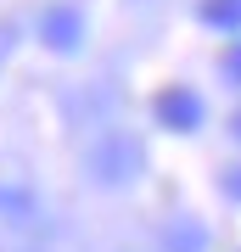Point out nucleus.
<instances>
[{
    "mask_svg": "<svg viewBox=\"0 0 241 252\" xmlns=\"http://www.w3.org/2000/svg\"><path fill=\"white\" fill-rule=\"evenodd\" d=\"M157 124H163V129H179V135L197 129V124H202V95L185 90V84L163 90V95H157Z\"/></svg>",
    "mask_w": 241,
    "mask_h": 252,
    "instance_id": "2",
    "label": "nucleus"
},
{
    "mask_svg": "<svg viewBox=\"0 0 241 252\" xmlns=\"http://www.w3.org/2000/svg\"><path fill=\"white\" fill-rule=\"evenodd\" d=\"M230 129H236V140H241V112H236V124H230Z\"/></svg>",
    "mask_w": 241,
    "mask_h": 252,
    "instance_id": "8",
    "label": "nucleus"
},
{
    "mask_svg": "<svg viewBox=\"0 0 241 252\" xmlns=\"http://www.w3.org/2000/svg\"><path fill=\"white\" fill-rule=\"evenodd\" d=\"M79 34H84V23H79V11L73 6H51L39 17V39L51 51H79Z\"/></svg>",
    "mask_w": 241,
    "mask_h": 252,
    "instance_id": "3",
    "label": "nucleus"
},
{
    "mask_svg": "<svg viewBox=\"0 0 241 252\" xmlns=\"http://www.w3.org/2000/svg\"><path fill=\"white\" fill-rule=\"evenodd\" d=\"M224 196H236V202H241V162H236L230 174H224Z\"/></svg>",
    "mask_w": 241,
    "mask_h": 252,
    "instance_id": "7",
    "label": "nucleus"
},
{
    "mask_svg": "<svg viewBox=\"0 0 241 252\" xmlns=\"http://www.w3.org/2000/svg\"><path fill=\"white\" fill-rule=\"evenodd\" d=\"M197 17L207 28H219V34H241V0H202Z\"/></svg>",
    "mask_w": 241,
    "mask_h": 252,
    "instance_id": "4",
    "label": "nucleus"
},
{
    "mask_svg": "<svg viewBox=\"0 0 241 252\" xmlns=\"http://www.w3.org/2000/svg\"><path fill=\"white\" fill-rule=\"evenodd\" d=\"M224 79H230V84H241V45L224 56Z\"/></svg>",
    "mask_w": 241,
    "mask_h": 252,
    "instance_id": "6",
    "label": "nucleus"
},
{
    "mask_svg": "<svg viewBox=\"0 0 241 252\" xmlns=\"http://www.w3.org/2000/svg\"><path fill=\"white\" fill-rule=\"evenodd\" d=\"M140 162H146V152L135 140H107L96 157H90V174H96L101 185H124V180L140 174Z\"/></svg>",
    "mask_w": 241,
    "mask_h": 252,
    "instance_id": "1",
    "label": "nucleus"
},
{
    "mask_svg": "<svg viewBox=\"0 0 241 252\" xmlns=\"http://www.w3.org/2000/svg\"><path fill=\"white\" fill-rule=\"evenodd\" d=\"M163 247H169V252H202L207 247V230L197 224V219H174L169 235H163Z\"/></svg>",
    "mask_w": 241,
    "mask_h": 252,
    "instance_id": "5",
    "label": "nucleus"
}]
</instances>
